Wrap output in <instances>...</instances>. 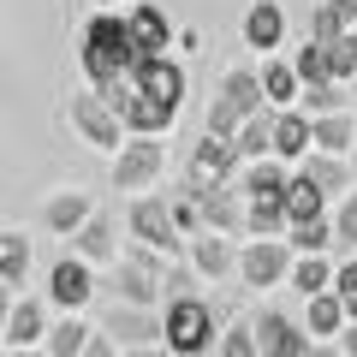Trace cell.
<instances>
[{"label": "cell", "mask_w": 357, "mask_h": 357, "mask_svg": "<svg viewBox=\"0 0 357 357\" xmlns=\"http://www.w3.org/2000/svg\"><path fill=\"white\" fill-rule=\"evenodd\" d=\"M203 131H215V137H232V131H238V107L227 102V96H208V119H203Z\"/></svg>", "instance_id": "f35d334b"}, {"label": "cell", "mask_w": 357, "mask_h": 357, "mask_svg": "<svg viewBox=\"0 0 357 357\" xmlns=\"http://www.w3.org/2000/svg\"><path fill=\"white\" fill-rule=\"evenodd\" d=\"M256 84H262V102H268V107H292V102H298V89H304L286 54H262V72H256Z\"/></svg>", "instance_id": "44dd1931"}, {"label": "cell", "mask_w": 357, "mask_h": 357, "mask_svg": "<svg viewBox=\"0 0 357 357\" xmlns=\"http://www.w3.org/2000/svg\"><path fill=\"white\" fill-rule=\"evenodd\" d=\"M167 178V143L161 137H126L114 149V191H149Z\"/></svg>", "instance_id": "3957f363"}, {"label": "cell", "mask_w": 357, "mask_h": 357, "mask_svg": "<svg viewBox=\"0 0 357 357\" xmlns=\"http://www.w3.org/2000/svg\"><path fill=\"white\" fill-rule=\"evenodd\" d=\"M351 131H357V114H351V107H340V114H316V119H310V149L345 155V149H351Z\"/></svg>", "instance_id": "603a6c76"}, {"label": "cell", "mask_w": 357, "mask_h": 357, "mask_svg": "<svg viewBox=\"0 0 357 357\" xmlns=\"http://www.w3.org/2000/svg\"><path fill=\"white\" fill-rule=\"evenodd\" d=\"M345 161H351V178H357V131H351V149H345Z\"/></svg>", "instance_id": "7dc6e473"}, {"label": "cell", "mask_w": 357, "mask_h": 357, "mask_svg": "<svg viewBox=\"0 0 357 357\" xmlns=\"http://www.w3.org/2000/svg\"><path fill=\"white\" fill-rule=\"evenodd\" d=\"M185 262L203 274V286H215V280H227V274H232L238 250H232L227 232H208V227H203V232H191V238H185Z\"/></svg>", "instance_id": "7c38bea8"}, {"label": "cell", "mask_w": 357, "mask_h": 357, "mask_svg": "<svg viewBox=\"0 0 357 357\" xmlns=\"http://www.w3.org/2000/svg\"><path fill=\"white\" fill-rule=\"evenodd\" d=\"M126 24H131V42H137L143 60H149V54H167V42H173V24H167L161 6H131Z\"/></svg>", "instance_id": "7402d4cb"}, {"label": "cell", "mask_w": 357, "mask_h": 357, "mask_svg": "<svg viewBox=\"0 0 357 357\" xmlns=\"http://www.w3.org/2000/svg\"><path fill=\"white\" fill-rule=\"evenodd\" d=\"M131 84H137L143 96H155L161 107H173V114L185 107V89H191V84H185V66H178L173 54H149V60H137V66H131Z\"/></svg>", "instance_id": "9c48e42d"}, {"label": "cell", "mask_w": 357, "mask_h": 357, "mask_svg": "<svg viewBox=\"0 0 357 357\" xmlns=\"http://www.w3.org/2000/svg\"><path fill=\"white\" fill-rule=\"evenodd\" d=\"M220 96L238 107V119L256 114V107H268V102H262V84H256V66H232V72L220 77Z\"/></svg>", "instance_id": "f546056e"}, {"label": "cell", "mask_w": 357, "mask_h": 357, "mask_svg": "<svg viewBox=\"0 0 357 357\" xmlns=\"http://www.w3.org/2000/svg\"><path fill=\"white\" fill-rule=\"evenodd\" d=\"M96 6H102V13H119V0H96Z\"/></svg>", "instance_id": "f907efd6"}, {"label": "cell", "mask_w": 357, "mask_h": 357, "mask_svg": "<svg viewBox=\"0 0 357 357\" xmlns=\"http://www.w3.org/2000/svg\"><path fill=\"white\" fill-rule=\"evenodd\" d=\"M197 185V215H203L208 232H227V238H244V197L232 178H191Z\"/></svg>", "instance_id": "8992f818"}, {"label": "cell", "mask_w": 357, "mask_h": 357, "mask_svg": "<svg viewBox=\"0 0 357 357\" xmlns=\"http://www.w3.org/2000/svg\"><path fill=\"white\" fill-rule=\"evenodd\" d=\"M126 232H131V244H149L155 256H185V232L173 227V208H167V197H137L131 203V215H126Z\"/></svg>", "instance_id": "277c9868"}, {"label": "cell", "mask_w": 357, "mask_h": 357, "mask_svg": "<svg viewBox=\"0 0 357 357\" xmlns=\"http://www.w3.org/2000/svg\"><path fill=\"white\" fill-rule=\"evenodd\" d=\"M119 357H167V345H126Z\"/></svg>", "instance_id": "7bdbcfd3"}, {"label": "cell", "mask_w": 357, "mask_h": 357, "mask_svg": "<svg viewBox=\"0 0 357 357\" xmlns=\"http://www.w3.org/2000/svg\"><path fill=\"white\" fill-rule=\"evenodd\" d=\"M215 357H262V351H256L250 321H227V328L215 333Z\"/></svg>", "instance_id": "d590c367"}, {"label": "cell", "mask_w": 357, "mask_h": 357, "mask_svg": "<svg viewBox=\"0 0 357 357\" xmlns=\"http://www.w3.org/2000/svg\"><path fill=\"white\" fill-rule=\"evenodd\" d=\"M6 357H48L42 345H6Z\"/></svg>", "instance_id": "ee69618b"}, {"label": "cell", "mask_w": 357, "mask_h": 357, "mask_svg": "<svg viewBox=\"0 0 357 357\" xmlns=\"http://www.w3.org/2000/svg\"><path fill=\"white\" fill-rule=\"evenodd\" d=\"M161 345L167 357H215V304L203 292L161 304Z\"/></svg>", "instance_id": "7a4b0ae2"}, {"label": "cell", "mask_w": 357, "mask_h": 357, "mask_svg": "<svg viewBox=\"0 0 357 357\" xmlns=\"http://www.w3.org/2000/svg\"><path fill=\"white\" fill-rule=\"evenodd\" d=\"M286 286H298V298H310V292H328V286H333V262H328V250L292 256V268H286Z\"/></svg>", "instance_id": "83f0119b"}, {"label": "cell", "mask_w": 357, "mask_h": 357, "mask_svg": "<svg viewBox=\"0 0 357 357\" xmlns=\"http://www.w3.org/2000/svg\"><path fill=\"white\" fill-rule=\"evenodd\" d=\"M102 333L126 351V345H161V310H143V304H119L102 316Z\"/></svg>", "instance_id": "30bf717a"}, {"label": "cell", "mask_w": 357, "mask_h": 357, "mask_svg": "<svg viewBox=\"0 0 357 357\" xmlns=\"http://www.w3.org/2000/svg\"><path fill=\"white\" fill-rule=\"evenodd\" d=\"M292 167L310 178V185H316V191H328V197H340V191H351V185H357L345 155H321V149H310L304 161H292Z\"/></svg>", "instance_id": "ffe728a7"}, {"label": "cell", "mask_w": 357, "mask_h": 357, "mask_svg": "<svg viewBox=\"0 0 357 357\" xmlns=\"http://www.w3.org/2000/svg\"><path fill=\"white\" fill-rule=\"evenodd\" d=\"M77 357H119V345L107 340L102 328H89V340H84V351H77Z\"/></svg>", "instance_id": "ab89813d"}, {"label": "cell", "mask_w": 357, "mask_h": 357, "mask_svg": "<svg viewBox=\"0 0 357 357\" xmlns=\"http://www.w3.org/2000/svg\"><path fill=\"white\" fill-rule=\"evenodd\" d=\"M333 345H340L345 357H357V321H345V328H340V340H333Z\"/></svg>", "instance_id": "60d3db41"}, {"label": "cell", "mask_w": 357, "mask_h": 357, "mask_svg": "<svg viewBox=\"0 0 357 357\" xmlns=\"http://www.w3.org/2000/svg\"><path fill=\"white\" fill-rule=\"evenodd\" d=\"M345 89H351V114H357V72H351V77H345Z\"/></svg>", "instance_id": "681fc988"}, {"label": "cell", "mask_w": 357, "mask_h": 357, "mask_svg": "<svg viewBox=\"0 0 357 357\" xmlns=\"http://www.w3.org/2000/svg\"><path fill=\"white\" fill-rule=\"evenodd\" d=\"M286 244H292V256H310V250H333V220H304V227H286Z\"/></svg>", "instance_id": "1f68e13d"}, {"label": "cell", "mask_w": 357, "mask_h": 357, "mask_svg": "<svg viewBox=\"0 0 357 357\" xmlns=\"http://www.w3.org/2000/svg\"><path fill=\"white\" fill-rule=\"evenodd\" d=\"M340 328H345V304L333 292H310L304 298V333L310 340H340Z\"/></svg>", "instance_id": "cb8c5ba5"}, {"label": "cell", "mask_w": 357, "mask_h": 357, "mask_svg": "<svg viewBox=\"0 0 357 357\" xmlns=\"http://www.w3.org/2000/svg\"><path fill=\"white\" fill-rule=\"evenodd\" d=\"M72 131L89 143V149H102V155H114L119 143H126V126H119V114L96 96V89H77L72 96Z\"/></svg>", "instance_id": "5b68a950"}, {"label": "cell", "mask_w": 357, "mask_h": 357, "mask_svg": "<svg viewBox=\"0 0 357 357\" xmlns=\"http://www.w3.org/2000/svg\"><path fill=\"white\" fill-rule=\"evenodd\" d=\"M268 155L286 161V167L310 155V114H304V107H274V137H268Z\"/></svg>", "instance_id": "5bb4252c"}, {"label": "cell", "mask_w": 357, "mask_h": 357, "mask_svg": "<svg viewBox=\"0 0 357 357\" xmlns=\"http://www.w3.org/2000/svg\"><path fill=\"white\" fill-rule=\"evenodd\" d=\"M96 215V203H89V191H54L48 203H42V227L54 232V238H72L84 220Z\"/></svg>", "instance_id": "e0dca14e"}, {"label": "cell", "mask_w": 357, "mask_h": 357, "mask_svg": "<svg viewBox=\"0 0 357 357\" xmlns=\"http://www.w3.org/2000/svg\"><path fill=\"white\" fill-rule=\"evenodd\" d=\"M42 333H48V304L42 298H13V310L0 321V340L6 345H42Z\"/></svg>", "instance_id": "2e32d148"}, {"label": "cell", "mask_w": 357, "mask_h": 357, "mask_svg": "<svg viewBox=\"0 0 357 357\" xmlns=\"http://www.w3.org/2000/svg\"><path fill=\"white\" fill-rule=\"evenodd\" d=\"M244 238H286L280 197H244Z\"/></svg>", "instance_id": "4316f807"}, {"label": "cell", "mask_w": 357, "mask_h": 357, "mask_svg": "<svg viewBox=\"0 0 357 357\" xmlns=\"http://www.w3.org/2000/svg\"><path fill=\"white\" fill-rule=\"evenodd\" d=\"M292 107H304L310 119H316V114H340V107H351V89H345L340 77H316V84L298 89V102H292Z\"/></svg>", "instance_id": "f1b7e54d"}, {"label": "cell", "mask_w": 357, "mask_h": 357, "mask_svg": "<svg viewBox=\"0 0 357 357\" xmlns=\"http://www.w3.org/2000/svg\"><path fill=\"white\" fill-rule=\"evenodd\" d=\"M333 298L345 304V321H357V292H333Z\"/></svg>", "instance_id": "f6af8a7d"}, {"label": "cell", "mask_w": 357, "mask_h": 357, "mask_svg": "<svg viewBox=\"0 0 357 357\" xmlns=\"http://www.w3.org/2000/svg\"><path fill=\"white\" fill-rule=\"evenodd\" d=\"M30 280V238L24 232H0V286Z\"/></svg>", "instance_id": "4dcf8cb0"}, {"label": "cell", "mask_w": 357, "mask_h": 357, "mask_svg": "<svg viewBox=\"0 0 357 357\" xmlns=\"http://www.w3.org/2000/svg\"><path fill=\"white\" fill-rule=\"evenodd\" d=\"M268 137H274V107H256V114H244L238 131H232V149H238V161H262V155H268Z\"/></svg>", "instance_id": "d4e9b609"}, {"label": "cell", "mask_w": 357, "mask_h": 357, "mask_svg": "<svg viewBox=\"0 0 357 357\" xmlns=\"http://www.w3.org/2000/svg\"><path fill=\"white\" fill-rule=\"evenodd\" d=\"M72 256H84L89 268H114V256H119V220L114 215H89L84 227L72 232Z\"/></svg>", "instance_id": "4fadbf2b"}, {"label": "cell", "mask_w": 357, "mask_h": 357, "mask_svg": "<svg viewBox=\"0 0 357 357\" xmlns=\"http://www.w3.org/2000/svg\"><path fill=\"white\" fill-rule=\"evenodd\" d=\"M238 149H232V137H215V131H203V143L191 149V178H232L238 173Z\"/></svg>", "instance_id": "d6986e66"}, {"label": "cell", "mask_w": 357, "mask_h": 357, "mask_svg": "<svg viewBox=\"0 0 357 357\" xmlns=\"http://www.w3.org/2000/svg\"><path fill=\"white\" fill-rule=\"evenodd\" d=\"M340 6H345V18H351V30H357V0H340Z\"/></svg>", "instance_id": "c3c4849f"}, {"label": "cell", "mask_w": 357, "mask_h": 357, "mask_svg": "<svg viewBox=\"0 0 357 357\" xmlns=\"http://www.w3.org/2000/svg\"><path fill=\"white\" fill-rule=\"evenodd\" d=\"M238 280L256 286V292H268V286H286V268H292V244L286 238H250L238 250Z\"/></svg>", "instance_id": "52a82bcc"}, {"label": "cell", "mask_w": 357, "mask_h": 357, "mask_svg": "<svg viewBox=\"0 0 357 357\" xmlns=\"http://www.w3.org/2000/svg\"><path fill=\"white\" fill-rule=\"evenodd\" d=\"M340 30H351L345 6H340V0H321L316 13H310V36H316V42H328V36H340Z\"/></svg>", "instance_id": "74e56055"}, {"label": "cell", "mask_w": 357, "mask_h": 357, "mask_svg": "<svg viewBox=\"0 0 357 357\" xmlns=\"http://www.w3.org/2000/svg\"><path fill=\"white\" fill-rule=\"evenodd\" d=\"M167 208H173V227L191 238V232H203V215H197V185L185 178L178 191H167Z\"/></svg>", "instance_id": "e575fe53"}, {"label": "cell", "mask_w": 357, "mask_h": 357, "mask_svg": "<svg viewBox=\"0 0 357 357\" xmlns=\"http://www.w3.org/2000/svg\"><path fill=\"white\" fill-rule=\"evenodd\" d=\"M84 340H89L84 310H66L60 321H48V333H42V351H48V357H77V351H84Z\"/></svg>", "instance_id": "484cf974"}, {"label": "cell", "mask_w": 357, "mask_h": 357, "mask_svg": "<svg viewBox=\"0 0 357 357\" xmlns=\"http://www.w3.org/2000/svg\"><path fill=\"white\" fill-rule=\"evenodd\" d=\"M280 208H286V227H304V220H321L328 215V191H316L304 173H286V191H280Z\"/></svg>", "instance_id": "ac0fdd59"}, {"label": "cell", "mask_w": 357, "mask_h": 357, "mask_svg": "<svg viewBox=\"0 0 357 357\" xmlns=\"http://www.w3.org/2000/svg\"><path fill=\"white\" fill-rule=\"evenodd\" d=\"M286 60H292V72H298V84H316V77H328V48H321L316 36H310L304 48H292V54H286Z\"/></svg>", "instance_id": "8d00e7d4"}, {"label": "cell", "mask_w": 357, "mask_h": 357, "mask_svg": "<svg viewBox=\"0 0 357 357\" xmlns=\"http://www.w3.org/2000/svg\"><path fill=\"white\" fill-rule=\"evenodd\" d=\"M137 42H131V24L126 13H102L96 6V18L84 24V36H77V66H84L89 84H107V77H126L131 66H137Z\"/></svg>", "instance_id": "6da1fadb"}, {"label": "cell", "mask_w": 357, "mask_h": 357, "mask_svg": "<svg viewBox=\"0 0 357 357\" xmlns=\"http://www.w3.org/2000/svg\"><path fill=\"white\" fill-rule=\"evenodd\" d=\"M250 333H256V351H262V357H304L310 351L304 321H292L286 310H274V304H262L250 316Z\"/></svg>", "instance_id": "ba28073f"}, {"label": "cell", "mask_w": 357, "mask_h": 357, "mask_svg": "<svg viewBox=\"0 0 357 357\" xmlns=\"http://www.w3.org/2000/svg\"><path fill=\"white\" fill-rule=\"evenodd\" d=\"M89 298H96V268L84 256H60L48 268V304L54 310H84Z\"/></svg>", "instance_id": "8fae6325"}, {"label": "cell", "mask_w": 357, "mask_h": 357, "mask_svg": "<svg viewBox=\"0 0 357 357\" xmlns=\"http://www.w3.org/2000/svg\"><path fill=\"white\" fill-rule=\"evenodd\" d=\"M333 220V250H357V185L340 191V208H328Z\"/></svg>", "instance_id": "d6a6232c"}, {"label": "cell", "mask_w": 357, "mask_h": 357, "mask_svg": "<svg viewBox=\"0 0 357 357\" xmlns=\"http://www.w3.org/2000/svg\"><path fill=\"white\" fill-rule=\"evenodd\" d=\"M321 48H328V77L345 84V77L357 72V30H340V36H328Z\"/></svg>", "instance_id": "836d02e7"}, {"label": "cell", "mask_w": 357, "mask_h": 357, "mask_svg": "<svg viewBox=\"0 0 357 357\" xmlns=\"http://www.w3.org/2000/svg\"><path fill=\"white\" fill-rule=\"evenodd\" d=\"M244 48L256 54H274L286 42V13H280V0H250V13H244Z\"/></svg>", "instance_id": "9a60e30c"}, {"label": "cell", "mask_w": 357, "mask_h": 357, "mask_svg": "<svg viewBox=\"0 0 357 357\" xmlns=\"http://www.w3.org/2000/svg\"><path fill=\"white\" fill-rule=\"evenodd\" d=\"M6 310H13V286H0V321H6Z\"/></svg>", "instance_id": "bcb514c9"}, {"label": "cell", "mask_w": 357, "mask_h": 357, "mask_svg": "<svg viewBox=\"0 0 357 357\" xmlns=\"http://www.w3.org/2000/svg\"><path fill=\"white\" fill-rule=\"evenodd\" d=\"M304 357H345V351H340L333 340H310V351H304Z\"/></svg>", "instance_id": "b9f144b4"}]
</instances>
